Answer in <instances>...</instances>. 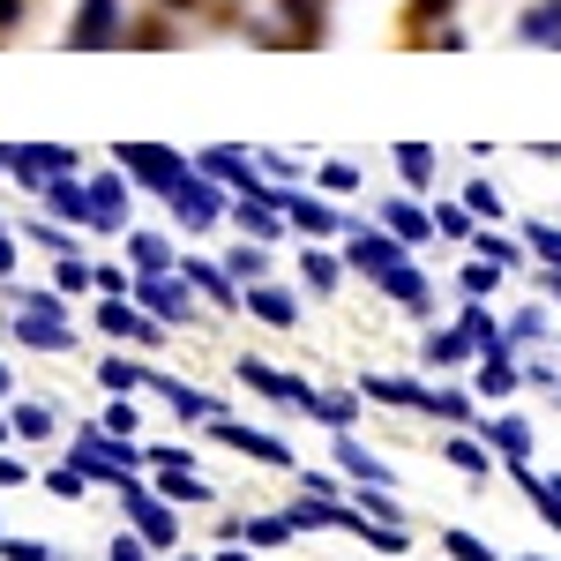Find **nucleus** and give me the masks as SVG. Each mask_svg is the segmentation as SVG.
Here are the masks:
<instances>
[{
    "mask_svg": "<svg viewBox=\"0 0 561 561\" xmlns=\"http://www.w3.org/2000/svg\"><path fill=\"white\" fill-rule=\"evenodd\" d=\"M121 158H128V165L150 180V187H165V195L187 180V173H180V158H173V150H158V142H135V150H121Z\"/></svg>",
    "mask_w": 561,
    "mask_h": 561,
    "instance_id": "obj_1",
    "label": "nucleus"
},
{
    "mask_svg": "<svg viewBox=\"0 0 561 561\" xmlns=\"http://www.w3.org/2000/svg\"><path fill=\"white\" fill-rule=\"evenodd\" d=\"M113 561H142V547L135 539H113Z\"/></svg>",
    "mask_w": 561,
    "mask_h": 561,
    "instance_id": "obj_12",
    "label": "nucleus"
},
{
    "mask_svg": "<svg viewBox=\"0 0 561 561\" xmlns=\"http://www.w3.org/2000/svg\"><path fill=\"white\" fill-rule=\"evenodd\" d=\"M248 307L270 314V322H293V300H285V293H248Z\"/></svg>",
    "mask_w": 561,
    "mask_h": 561,
    "instance_id": "obj_8",
    "label": "nucleus"
},
{
    "mask_svg": "<svg viewBox=\"0 0 561 561\" xmlns=\"http://www.w3.org/2000/svg\"><path fill=\"white\" fill-rule=\"evenodd\" d=\"M217 442H232V449H248L255 465H285V442H277V434H248V427H232V420H225V427H217Z\"/></svg>",
    "mask_w": 561,
    "mask_h": 561,
    "instance_id": "obj_2",
    "label": "nucleus"
},
{
    "mask_svg": "<svg viewBox=\"0 0 561 561\" xmlns=\"http://www.w3.org/2000/svg\"><path fill=\"white\" fill-rule=\"evenodd\" d=\"M225 561H248V554H225Z\"/></svg>",
    "mask_w": 561,
    "mask_h": 561,
    "instance_id": "obj_14",
    "label": "nucleus"
},
{
    "mask_svg": "<svg viewBox=\"0 0 561 561\" xmlns=\"http://www.w3.org/2000/svg\"><path fill=\"white\" fill-rule=\"evenodd\" d=\"M240 225H248V232H277V217H270V203H240Z\"/></svg>",
    "mask_w": 561,
    "mask_h": 561,
    "instance_id": "obj_9",
    "label": "nucleus"
},
{
    "mask_svg": "<svg viewBox=\"0 0 561 561\" xmlns=\"http://www.w3.org/2000/svg\"><path fill=\"white\" fill-rule=\"evenodd\" d=\"M53 277H60V293H76V285H83L90 270H83V262H76V255H60V270H53Z\"/></svg>",
    "mask_w": 561,
    "mask_h": 561,
    "instance_id": "obj_11",
    "label": "nucleus"
},
{
    "mask_svg": "<svg viewBox=\"0 0 561 561\" xmlns=\"http://www.w3.org/2000/svg\"><path fill=\"white\" fill-rule=\"evenodd\" d=\"M307 412H314L322 427H352V420H359V404H352V397H322V389L307 397Z\"/></svg>",
    "mask_w": 561,
    "mask_h": 561,
    "instance_id": "obj_4",
    "label": "nucleus"
},
{
    "mask_svg": "<svg viewBox=\"0 0 561 561\" xmlns=\"http://www.w3.org/2000/svg\"><path fill=\"white\" fill-rule=\"evenodd\" d=\"M15 479H23V465H8V457H0V486H15Z\"/></svg>",
    "mask_w": 561,
    "mask_h": 561,
    "instance_id": "obj_13",
    "label": "nucleus"
},
{
    "mask_svg": "<svg viewBox=\"0 0 561 561\" xmlns=\"http://www.w3.org/2000/svg\"><path fill=\"white\" fill-rule=\"evenodd\" d=\"M285 210L300 217L307 232H337V210H330V203H307V195H293V203H285Z\"/></svg>",
    "mask_w": 561,
    "mask_h": 561,
    "instance_id": "obj_5",
    "label": "nucleus"
},
{
    "mask_svg": "<svg viewBox=\"0 0 561 561\" xmlns=\"http://www.w3.org/2000/svg\"><path fill=\"white\" fill-rule=\"evenodd\" d=\"M135 510H142V531H150V539H158V547H165V539H173V510H158V502H135Z\"/></svg>",
    "mask_w": 561,
    "mask_h": 561,
    "instance_id": "obj_7",
    "label": "nucleus"
},
{
    "mask_svg": "<svg viewBox=\"0 0 561 561\" xmlns=\"http://www.w3.org/2000/svg\"><path fill=\"white\" fill-rule=\"evenodd\" d=\"M98 322H105V330H121L128 345H165V337H158V322H142V314H128V307H105Z\"/></svg>",
    "mask_w": 561,
    "mask_h": 561,
    "instance_id": "obj_3",
    "label": "nucleus"
},
{
    "mask_svg": "<svg viewBox=\"0 0 561 561\" xmlns=\"http://www.w3.org/2000/svg\"><path fill=\"white\" fill-rule=\"evenodd\" d=\"M449 554H457V561H494L479 539H465V531H449Z\"/></svg>",
    "mask_w": 561,
    "mask_h": 561,
    "instance_id": "obj_10",
    "label": "nucleus"
},
{
    "mask_svg": "<svg viewBox=\"0 0 561 561\" xmlns=\"http://www.w3.org/2000/svg\"><path fill=\"white\" fill-rule=\"evenodd\" d=\"M187 561H195V554H187Z\"/></svg>",
    "mask_w": 561,
    "mask_h": 561,
    "instance_id": "obj_15",
    "label": "nucleus"
},
{
    "mask_svg": "<svg viewBox=\"0 0 561 561\" xmlns=\"http://www.w3.org/2000/svg\"><path fill=\"white\" fill-rule=\"evenodd\" d=\"M397 158H404V180H412V187H427V180H434V150L412 142V150H397Z\"/></svg>",
    "mask_w": 561,
    "mask_h": 561,
    "instance_id": "obj_6",
    "label": "nucleus"
}]
</instances>
